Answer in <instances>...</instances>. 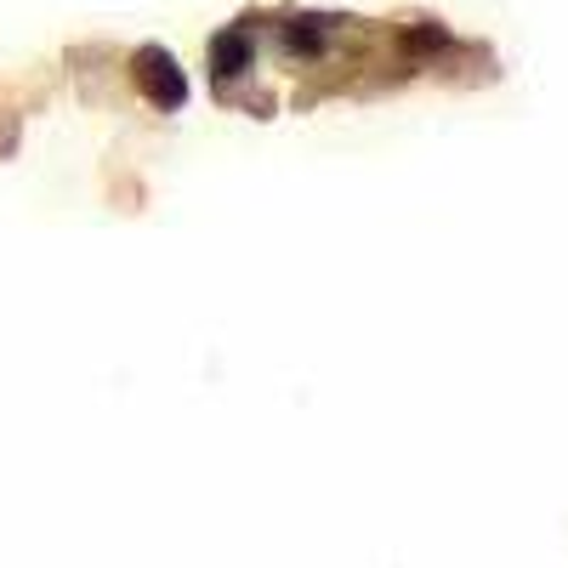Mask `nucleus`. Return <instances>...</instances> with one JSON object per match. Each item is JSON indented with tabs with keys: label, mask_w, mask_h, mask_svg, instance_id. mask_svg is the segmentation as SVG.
Segmentation results:
<instances>
[{
	"label": "nucleus",
	"mask_w": 568,
	"mask_h": 568,
	"mask_svg": "<svg viewBox=\"0 0 568 568\" xmlns=\"http://www.w3.org/2000/svg\"><path fill=\"white\" fill-rule=\"evenodd\" d=\"M251 63H256V45H251V34H245L240 23L222 29V34L211 40V74H216V80H240Z\"/></svg>",
	"instance_id": "nucleus-2"
},
{
	"label": "nucleus",
	"mask_w": 568,
	"mask_h": 568,
	"mask_svg": "<svg viewBox=\"0 0 568 568\" xmlns=\"http://www.w3.org/2000/svg\"><path fill=\"white\" fill-rule=\"evenodd\" d=\"M131 80L160 114H176L187 103V74L176 69V58L165 52V45H136L131 52Z\"/></svg>",
	"instance_id": "nucleus-1"
}]
</instances>
